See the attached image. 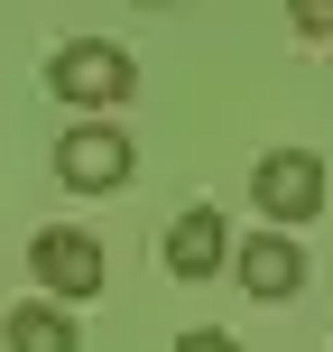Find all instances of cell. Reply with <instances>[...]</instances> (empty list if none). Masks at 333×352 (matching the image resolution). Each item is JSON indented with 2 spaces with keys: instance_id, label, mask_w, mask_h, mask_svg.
Returning a JSON list of instances; mask_svg holds the SVG:
<instances>
[{
  "instance_id": "cell-1",
  "label": "cell",
  "mask_w": 333,
  "mask_h": 352,
  "mask_svg": "<svg viewBox=\"0 0 333 352\" xmlns=\"http://www.w3.org/2000/svg\"><path fill=\"white\" fill-rule=\"evenodd\" d=\"M47 84H56V102L111 111V102H130L139 65H130V56L111 47V37H74V47H56V56H47Z\"/></svg>"
},
{
  "instance_id": "cell-2",
  "label": "cell",
  "mask_w": 333,
  "mask_h": 352,
  "mask_svg": "<svg viewBox=\"0 0 333 352\" xmlns=\"http://www.w3.org/2000/svg\"><path fill=\"white\" fill-rule=\"evenodd\" d=\"M130 167H139V148L111 121H74L65 140H56V186H74V195H121Z\"/></svg>"
},
{
  "instance_id": "cell-3",
  "label": "cell",
  "mask_w": 333,
  "mask_h": 352,
  "mask_svg": "<svg viewBox=\"0 0 333 352\" xmlns=\"http://www.w3.org/2000/svg\"><path fill=\"white\" fill-rule=\"evenodd\" d=\"M250 195H260V213H268V223H315V213H324V158H315V148H268V158H260V176H250Z\"/></svg>"
},
{
  "instance_id": "cell-4",
  "label": "cell",
  "mask_w": 333,
  "mask_h": 352,
  "mask_svg": "<svg viewBox=\"0 0 333 352\" xmlns=\"http://www.w3.org/2000/svg\"><path fill=\"white\" fill-rule=\"evenodd\" d=\"M28 260H37V278H47V297H74V306H84L93 287H102V241L74 232V223H47L28 241Z\"/></svg>"
},
{
  "instance_id": "cell-5",
  "label": "cell",
  "mask_w": 333,
  "mask_h": 352,
  "mask_svg": "<svg viewBox=\"0 0 333 352\" xmlns=\"http://www.w3.org/2000/svg\"><path fill=\"white\" fill-rule=\"evenodd\" d=\"M222 260H241V241H231L222 204H185V213L167 223V269H176V278H213Z\"/></svg>"
},
{
  "instance_id": "cell-6",
  "label": "cell",
  "mask_w": 333,
  "mask_h": 352,
  "mask_svg": "<svg viewBox=\"0 0 333 352\" xmlns=\"http://www.w3.org/2000/svg\"><path fill=\"white\" fill-rule=\"evenodd\" d=\"M231 269H241V287H250L260 306H278V297H297V287H306L297 232H260V241H241V260H231Z\"/></svg>"
},
{
  "instance_id": "cell-7",
  "label": "cell",
  "mask_w": 333,
  "mask_h": 352,
  "mask_svg": "<svg viewBox=\"0 0 333 352\" xmlns=\"http://www.w3.org/2000/svg\"><path fill=\"white\" fill-rule=\"evenodd\" d=\"M0 343L10 352H84V324L65 316V297H28L0 316Z\"/></svg>"
},
{
  "instance_id": "cell-8",
  "label": "cell",
  "mask_w": 333,
  "mask_h": 352,
  "mask_svg": "<svg viewBox=\"0 0 333 352\" xmlns=\"http://www.w3.org/2000/svg\"><path fill=\"white\" fill-rule=\"evenodd\" d=\"M287 19H297L306 37H333V0H287Z\"/></svg>"
},
{
  "instance_id": "cell-9",
  "label": "cell",
  "mask_w": 333,
  "mask_h": 352,
  "mask_svg": "<svg viewBox=\"0 0 333 352\" xmlns=\"http://www.w3.org/2000/svg\"><path fill=\"white\" fill-rule=\"evenodd\" d=\"M176 352H241L231 334H213V324H194V334H176Z\"/></svg>"
},
{
  "instance_id": "cell-10",
  "label": "cell",
  "mask_w": 333,
  "mask_h": 352,
  "mask_svg": "<svg viewBox=\"0 0 333 352\" xmlns=\"http://www.w3.org/2000/svg\"><path fill=\"white\" fill-rule=\"evenodd\" d=\"M148 10H158V0H148Z\"/></svg>"
}]
</instances>
